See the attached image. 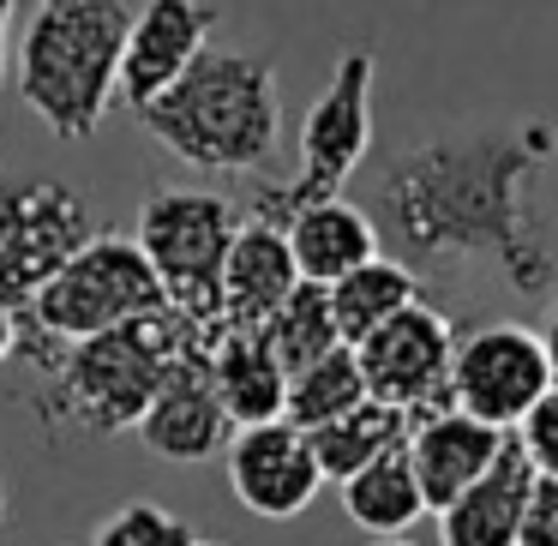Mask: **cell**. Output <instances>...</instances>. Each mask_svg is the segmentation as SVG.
<instances>
[{
    "label": "cell",
    "instance_id": "cell-1",
    "mask_svg": "<svg viewBox=\"0 0 558 546\" xmlns=\"http://www.w3.org/2000/svg\"><path fill=\"white\" fill-rule=\"evenodd\" d=\"M553 157L558 126L541 114L421 138L378 174V241L421 282L486 265L505 289L534 301L558 282V253L541 210V181Z\"/></svg>",
    "mask_w": 558,
    "mask_h": 546
},
{
    "label": "cell",
    "instance_id": "cell-2",
    "mask_svg": "<svg viewBox=\"0 0 558 546\" xmlns=\"http://www.w3.org/2000/svg\"><path fill=\"white\" fill-rule=\"evenodd\" d=\"M138 126L186 169L253 174L277 157L282 138L277 66L246 49H198V61L138 109Z\"/></svg>",
    "mask_w": 558,
    "mask_h": 546
},
{
    "label": "cell",
    "instance_id": "cell-3",
    "mask_svg": "<svg viewBox=\"0 0 558 546\" xmlns=\"http://www.w3.org/2000/svg\"><path fill=\"white\" fill-rule=\"evenodd\" d=\"M210 337L217 330H205L198 318L174 313V306H157V313L126 318L114 330L61 342L54 361L43 366V378H49V390L37 397L43 426L49 433H78V438L133 433L150 390L169 373V361Z\"/></svg>",
    "mask_w": 558,
    "mask_h": 546
},
{
    "label": "cell",
    "instance_id": "cell-4",
    "mask_svg": "<svg viewBox=\"0 0 558 546\" xmlns=\"http://www.w3.org/2000/svg\"><path fill=\"white\" fill-rule=\"evenodd\" d=\"M121 0H37L19 43V97L54 138L78 145L102 126L121 85Z\"/></svg>",
    "mask_w": 558,
    "mask_h": 546
},
{
    "label": "cell",
    "instance_id": "cell-5",
    "mask_svg": "<svg viewBox=\"0 0 558 546\" xmlns=\"http://www.w3.org/2000/svg\"><path fill=\"white\" fill-rule=\"evenodd\" d=\"M162 301V282L157 270L145 265L138 241L126 234H90L66 265L49 270L37 294L25 301V330H19V354L31 366H49L61 342L78 337H97V330H114L126 318H145L157 313Z\"/></svg>",
    "mask_w": 558,
    "mask_h": 546
},
{
    "label": "cell",
    "instance_id": "cell-6",
    "mask_svg": "<svg viewBox=\"0 0 558 546\" xmlns=\"http://www.w3.org/2000/svg\"><path fill=\"white\" fill-rule=\"evenodd\" d=\"M373 85H378L373 43H349L301 121V169H294V181H258L253 217L282 229L301 205L337 198L354 181V169L373 150Z\"/></svg>",
    "mask_w": 558,
    "mask_h": 546
},
{
    "label": "cell",
    "instance_id": "cell-7",
    "mask_svg": "<svg viewBox=\"0 0 558 546\" xmlns=\"http://www.w3.org/2000/svg\"><path fill=\"white\" fill-rule=\"evenodd\" d=\"M241 229V210L217 193H150L145 210H138V253L157 270L162 301L174 313L198 318L205 330L217 325V301H222V258H229V241Z\"/></svg>",
    "mask_w": 558,
    "mask_h": 546
},
{
    "label": "cell",
    "instance_id": "cell-8",
    "mask_svg": "<svg viewBox=\"0 0 558 546\" xmlns=\"http://www.w3.org/2000/svg\"><path fill=\"white\" fill-rule=\"evenodd\" d=\"M97 234L90 205L61 181H7L0 174V301L25 306L54 265Z\"/></svg>",
    "mask_w": 558,
    "mask_h": 546
},
{
    "label": "cell",
    "instance_id": "cell-9",
    "mask_svg": "<svg viewBox=\"0 0 558 546\" xmlns=\"http://www.w3.org/2000/svg\"><path fill=\"white\" fill-rule=\"evenodd\" d=\"M553 385V361H546L541 330L493 318V325L457 330L450 349V402L486 426H517L541 390Z\"/></svg>",
    "mask_w": 558,
    "mask_h": 546
},
{
    "label": "cell",
    "instance_id": "cell-10",
    "mask_svg": "<svg viewBox=\"0 0 558 546\" xmlns=\"http://www.w3.org/2000/svg\"><path fill=\"white\" fill-rule=\"evenodd\" d=\"M361 361L366 397L390 402L402 414H421L450 402V349H457V325L438 313L433 301H409L402 313H390L378 330H366L361 342H349Z\"/></svg>",
    "mask_w": 558,
    "mask_h": 546
},
{
    "label": "cell",
    "instance_id": "cell-11",
    "mask_svg": "<svg viewBox=\"0 0 558 546\" xmlns=\"http://www.w3.org/2000/svg\"><path fill=\"white\" fill-rule=\"evenodd\" d=\"M229 486L253 517L265 522H289L301 517L306 505L318 498L325 474H318V457H313V438L301 433L294 421H253V426H234L229 445Z\"/></svg>",
    "mask_w": 558,
    "mask_h": 546
},
{
    "label": "cell",
    "instance_id": "cell-12",
    "mask_svg": "<svg viewBox=\"0 0 558 546\" xmlns=\"http://www.w3.org/2000/svg\"><path fill=\"white\" fill-rule=\"evenodd\" d=\"M210 342H193L169 361L162 385L150 390L145 414H138L133 433L145 438L150 457H169V462H205L229 445L234 421L222 414V397L210 385V361H205Z\"/></svg>",
    "mask_w": 558,
    "mask_h": 546
},
{
    "label": "cell",
    "instance_id": "cell-13",
    "mask_svg": "<svg viewBox=\"0 0 558 546\" xmlns=\"http://www.w3.org/2000/svg\"><path fill=\"white\" fill-rule=\"evenodd\" d=\"M217 37V7L210 0H145L126 19L121 43V97L133 109H145L157 90H169L186 66L198 61V49H210Z\"/></svg>",
    "mask_w": 558,
    "mask_h": 546
},
{
    "label": "cell",
    "instance_id": "cell-14",
    "mask_svg": "<svg viewBox=\"0 0 558 546\" xmlns=\"http://www.w3.org/2000/svg\"><path fill=\"white\" fill-rule=\"evenodd\" d=\"M505 438H510L505 426L474 421V414L457 409V402H438V409L414 414L402 450H409V462H414V481H421L426 510L450 505V498H457L474 474L493 469V457L505 450Z\"/></svg>",
    "mask_w": 558,
    "mask_h": 546
},
{
    "label": "cell",
    "instance_id": "cell-15",
    "mask_svg": "<svg viewBox=\"0 0 558 546\" xmlns=\"http://www.w3.org/2000/svg\"><path fill=\"white\" fill-rule=\"evenodd\" d=\"M294 282H301V270H294V253L282 241V229L246 210L234 241H229V258H222L217 325L222 330H258L294 294Z\"/></svg>",
    "mask_w": 558,
    "mask_h": 546
},
{
    "label": "cell",
    "instance_id": "cell-16",
    "mask_svg": "<svg viewBox=\"0 0 558 546\" xmlns=\"http://www.w3.org/2000/svg\"><path fill=\"white\" fill-rule=\"evenodd\" d=\"M529 457L517 450V438H505V450L493 457V469L474 474L450 505H438V546H517L522 498H529Z\"/></svg>",
    "mask_w": 558,
    "mask_h": 546
},
{
    "label": "cell",
    "instance_id": "cell-17",
    "mask_svg": "<svg viewBox=\"0 0 558 546\" xmlns=\"http://www.w3.org/2000/svg\"><path fill=\"white\" fill-rule=\"evenodd\" d=\"M282 241H289L294 253V270H301V282H337L342 270L366 265L373 253H385V241H378V222L373 210L349 205V198H313V205H301L289 222H282Z\"/></svg>",
    "mask_w": 558,
    "mask_h": 546
},
{
    "label": "cell",
    "instance_id": "cell-18",
    "mask_svg": "<svg viewBox=\"0 0 558 546\" xmlns=\"http://www.w3.org/2000/svg\"><path fill=\"white\" fill-rule=\"evenodd\" d=\"M210 361V385L222 397V414L234 426H253V421H277L282 414V390H289V373L277 366L270 342L258 330H217L205 349Z\"/></svg>",
    "mask_w": 558,
    "mask_h": 546
},
{
    "label": "cell",
    "instance_id": "cell-19",
    "mask_svg": "<svg viewBox=\"0 0 558 546\" xmlns=\"http://www.w3.org/2000/svg\"><path fill=\"white\" fill-rule=\"evenodd\" d=\"M421 289L426 282L414 277L397 253H373L366 265H354V270H342L337 282H325V301H330V318H337V337L361 342L366 330H378L390 313L421 301Z\"/></svg>",
    "mask_w": 558,
    "mask_h": 546
},
{
    "label": "cell",
    "instance_id": "cell-20",
    "mask_svg": "<svg viewBox=\"0 0 558 546\" xmlns=\"http://www.w3.org/2000/svg\"><path fill=\"white\" fill-rule=\"evenodd\" d=\"M342 486V510H349L354 529L366 534H409L414 522L426 517V498H421V481H414V462L402 445L378 450L366 469H354Z\"/></svg>",
    "mask_w": 558,
    "mask_h": 546
},
{
    "label": "cell",
    "instance_id": "cell-21",
    "mask_svg": "<svg viewBox=\"0 0 558 546\" xmlns=\"http://www.w3.org/2000/svg\"><path fill=\"white\" fill-rule=\"evenodd\" d=\"M409 421L414 414L390 409V402H378V397H361L354 409H342L337 421L306 433L313 438V457H318V474H325V481H349V474L366 469L378 450L402 445V438H409Z\"/></svg>",
    "mask_w": 558,
    "mask_h": 546
},
{
    "label": "cell",
    "instance_id": "cell-22",
    "mask_svg": "<svg viewBox=\"0 0 558 546\" xmlns=\"http://www.w3.org/2000/svg\"><path fill=\"white\" fill-rule=\"evenodd\" d=\"M361 397H366L361 361H354L349 342H337V349H325L318 361H306L301 373H289V390H282V421H294L301 433H313V426L337 421L342 409H354Z\"/></svg>",
    "mask_w": 558,
    "mask_h": 546
},
{
    "label": "cell",
    "instance_id": "cell-23",
    "mask_svg": "<svg viewBox=\"0 0 558 546\" xmlns=\"http://www.w3.org/2000/svg\"><path fill=\"white\" fill-rule=\"evenodd\" d=\"M258 337L270 342L282 373H301L306 361H318L325 349H337V318H330V301L318 282H294V294L277 306V313L258 325Z\"/></svg>",
    "mask_w": 558,
    "mask_h": 546
},
{
    "label": "cell",
    "instance_id": "cell-24",
    "mask_svg": "<svg viewBox=\"0 0 558 546\" xmlns=\"http://www.w3.org/2000/svg\"><path fill=\"white\" fill-rule=\"evenodd\" d=\"M193 541H198V529L186 517L150 505V498H133V505H121L114 517L97 522L90 546H193Z\"/></svg>",
    "mask_w": 558,
    "mask_h": 546
},
{
    "label": "cell",
    "instance_id": "cell-25",
    "mask_svg": "<svg viewBox=\"0 0 558 546\" xmlns=\"http://www.w3.org/2000/svg\"><path fill=\"white\" fill-rule=\"evenodd\" d=\"M510 438H517V450L529 457L534 474H558V378L522 409V421L510 426Z\"/></svg>",
    "mask_w": 558,
    "mask_h": 546
},
{
    "label": "cell",
    "instance_id": "cell-26",
    "mask_svg": "<svg viewBox=\"0 0 558 546\" xmlns=\"http://www.w3.org/2000/svg\"><path fill=\"white\" fill-rule=\"evenodd\" d=\"M517 546H558V474H534L522 498Z\"/></svg>",
    "mask_w": 558,
    "mask_h": 546
},
{
    "label": "cell",
    "instance_id": "cell-27",
    "mask_svg": "<svg viewBox=\"0 0 558 546\" xmlns=\"http://www.w3.org/2000/svg\"><path fill=\"white\" fill-rule=\"evenodd\" d=\"M19 330H25V306L0 301V361H13L19 354Z\"/></svg>",
    "mask_w": 558,
    "mask_h": 546
},
{
    "label": "cell",
    "instance_id": "cell-28",
    "mask_svg": "<svg viewBox=\"0 0 558 546\" xmlns=\"http://www.w3.org/2000/svg\"><path fill=\"white\" fill-rule=\"evenodd\" d=\"M13 13H19V0H0V85H7V37H13Z\"/></svg>",
    "mask_w": 558,
    "mask_h": 546
},
{
    "label": "cell",
    "instance_id": "cell-29",
    "mask_svg": "<svg viewBox=\"0 0 558 546\" xmlns=\"http://www.w3.org/2000/svg\"><path fill=\"white\" fill-rule=\"evenodd\" d=\"M541 342H546V361H553V378H558V301H553V313H546V330H541Z\"/></svg>",
    "mask_w": 558,
    "mask_h": 546
},
{
    "label": "cell",
    "instance_id": "cell-30",
    "mask_svg": "<svg viewBox=\"0 0 558 546\" xmlns=\"http://www.w3.org/2000/svg\"><path fill=\"white\" fill-rule=\"evenodd\" d=\"M373 546H414L409 534H373Z\"/></svg>",
    "mask_w": 558,
    "mask_h": 546
},
{
    "label": "cell",
    "instance_id": "cell-31",
    "mask_svg": "<svg viewBox=\"0 0 558 546\" xmlns=\"http://www.w3.org/2000/svg\"><path fill=\"white\" fill-rule=\"evenodd\" d=\"M0 517H7V486H0Z\"/></svg>",
    "mask_w": 558,
    "mask_h": 546
},
{
    "label": "cell",
    "instance_id": "cell-32",
    "mask_svg": "<svg viewBox=\"0 0 558 546\" xmlns=\"http://www.w3.org/2000/svg\"><path fill=\"white\" fill-rule=\"evenodd\" d=\"M193 546H222V541H193Z\"/></svg>",
    "mask_w": 558,
    "mask_h": 546
}]
</instances>
